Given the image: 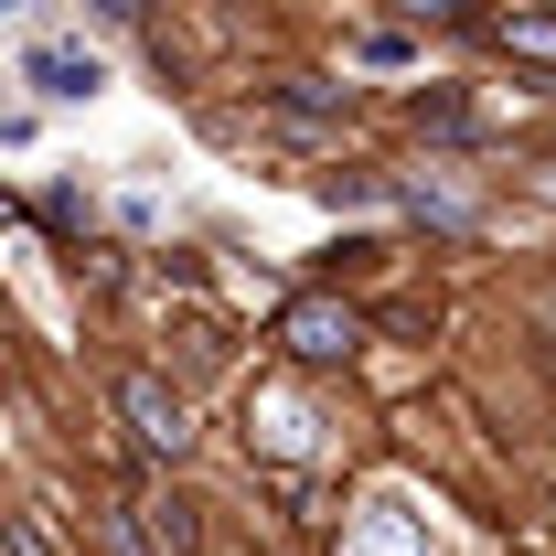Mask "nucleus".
<instances>
[{
	"mask_svg": "<svg viewBox=\"0 0 556 556\" xmlns=\"http://www.w3.org/2000/svg\"><path fill=\"white\" fill-rule=\"evenodd\" d=\"M278 343L300 353V364H343V353L364 343V321H353L343 300H289V311H278Z\"/></svg>",
	"mask_w": 556,
	"mask_h": 556,
	"instance_id": "nucleus-1",
	"label": "nucleus"
},
{
	"mask_svg": "<svg viewBox=\"0 0 556 556\" xmlns=\"http://www.w3.org/2000/svg\"><path fill=\"white\" fill-rule=\"evenodd\" d=\"M118 417L139 428V450H161V460L193 439V428H182V396H172L161 375H118Z\"/></svg>",
	"mask_w": 556,
	"mask_h": 556,
	"instance_id": "nucleus-2",
	"label": "nucleus"
},
{
	"mask_svg": "<svg viewBox=\"0 0 556 556\" xmlns=\"http://www.w3.org/2000/svg\"><path fill=\"white\" fill-rule=\"evenodd\" d=\"M22 86H43V97H97V86H108V65H97V54H86V43H33V65H22Z\"/></svg>",
	"mask_w": 556,
	"mask_h": 556,
	"instance_id": "nucleus-3",
	"label": "nucleus"
},
{
	"mask_svg": "<svg viewBox=\"0 0 556 556\" xmlns=\"http://www.w3.org/2000/svg\"><path fill=\"white\" fill-rule=\"evenodd\" d=\"M492 43H514V54L556 65V11H503V22H492Z\"/></svg>",
	"mask_w": 556,
	"mask_h": 556,
	"instance_id": "nucleus-4",
	"label": "nucleus"
},
{
	"mask_svg": "<svg viewBox=\"0 0 556 556\" xmlns=\"http://www.w3.org/2000/svg\"><path fill=\"white\" fill-rule=\"evenodd\" d=\"M0 546H11V556H54V546H43V525H33V514H22V525H11Z\"/></svg>",
	"mask_w": 556,
	"mask_h": 556,
	"instance_id": "nucleus-5",
	"label": "nucleus"
},
{
	"mask_svg": "<svg viewBox=\"0 0 556 556\" xmlns=\"http://www.w3.org/2000/svg\"><path fill=\"white\" fill-rule=\"evenodd\" d=\"M97 11H108V22H150V0H97Z\"/></svg>",
	"mask_w": 556,
	"mask_h": 556,
	"instance_id": "nucleus-6",
	"label": "nucleus"
}]
</instances>
